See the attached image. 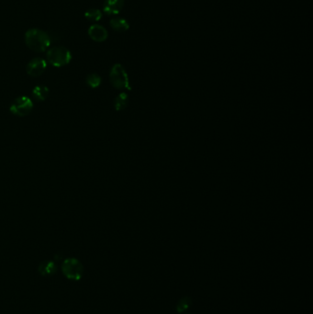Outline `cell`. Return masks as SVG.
<instances>
[{"mask_svg": "<svg viewBox=\"0 0 313 314\" xmlns=\"http://www.w3.org/2000/svg\"><path fill=\"white\" fill-rule=\"evenodd\" d=\"M110 81L114 87L118 89L130 88L128 75L122 64L116 63L110 71Z\"/></svg>", "mask_w": 313, "mask_h": 314, "instance_id": "cell-5", "label": "cell"}, {"mask_svg": "<svg viewBox=\"0 0 313 314\" xmlns=\"http://www.w3.org/2000/svg\"><path fill=\"white\" fill-rule=\"evenodd\" d=\"M124 0H104L103 11L107 15H117L124 7Z\"/></svg>", "mask_w": 313, "mask_h": 314, "instance_id": "cell-8", "label": "cell"}, {"mask_svg": "<svg viewBox=\"0 0 313 314\" xmlns=\"http://www.w3.org/2000/svg\"><path fill=\"white\" fill-rule=\"evenodd\" d=\"M86 82H87L88 87L96 88V87H99V85L101 84V78L97 74L93 73V74H90L87 76Z\"/></svg>", "mask_w": 313, "mask_h": 314, "instance_id": "cell-14", "label": "cell"}, {"mask_svg": "<svg viewBox=\"0 0 313 314\" xmlns=\"http://www.w3.org/2000/svg\"><path fill=\"white\" fill-rule=\"evenodd\" d=\"M110 25L115 31L118 32H125L130 29V24L128 23V21L122 17H114L110 20Z\"/></svg>", "mask_w": 313, "mask_h": 314, "instance_id": "cell-10", "label": "cell"}, {"mask_svg": "<svg viewBox=\"0 0 313 314\" xmlns=\"http://www.w3.org/2000/svg\"><path fill=\"white\" fill-rule=\"evenodd\" d=\"M47 67V62L44 58L35 57L28 63L26 66L27 74L31 77L37 78L42 76Z\"/></svg>", "mask_w": 313, "mask_h": 314, "instance_id": "cell-6", "label": "cell"}, {"mask_svg": "<svg viewBox=\"0 0 313 314\" xmlns=\"http://www.w3.org/2000/svg\"><path fill=\"white\" fill-rule=\"evenodd\" d=\"M62 272L66 279L78 281L84 274V267L78 259L70 257L66 258L62 264Z\"/></svg>", "mask_w": 313, "mask_h": 314, "instance_id": "cell-3", "label": "cell"}, {"mask_svg": "<svg viewBox=\"0 0 313 314\" xmlns=\"http://www.w3.org/2000/svg\"><path fill=\"white\" fill-rule=\"evenodd\" d=\"M33 109L32 100L26 96H18L9 107V111L18 117H24L31 112Z\"/></svg>", "mask_w": 313, "mask_h": 314, "instance_id": "cell-4", "label": "cell"}, {"mask_svg": "<svg viewBox=\"0 0 313 314\" xmlns=\"http://www.w3.org/2000/svg\"><path fill=\"white\" fill-rule=\"evenodd\" d=\"M72 60V52L63 46H54L50 48L46 53V62L54 67L67 65Z\"/></svg>", "mask_w": 313, "mask_h": 314, "instance_id": "cell-2", "label": "cell"}, {"mask_svg": "<svg viewBox=\"0 0 313 314\" xmlns=\"http://www.w3.org/2000/svg\"><path fill=\"white\" fill-rule=\"evenodd\" d=\"M127 104V96L125 94H121L117 97L115 102V108L117 110H121Z\"/></svg>", "mask_w": 313, "mask_h": 314, "instance_id": "cell-15", "label": "cell"}, {"mask_svg": "<svg viewBox=\"0 0 313 314\" xmlns=\"http://www.w3.org/2000/svg\"><path fill=\"white\" fill-rule=\"evenodd\" d=\"M38 272L43 277H52L57 272V265L52 260H45L39 265Z\"/></svg>", "mask_w": 313, "mask_h": 314, "instance_id": "cell-9", "label": "cell"}, {"mask_svg": "<svg viewBox=\"0 0 313 314\" xmlns=\"http://www.w3.org/2000/svg\"><path fill=\"white\" fill-rule=\"evenodd\" d=\"M32 96L38 101H44L50 95L49 88L45 86H37L32 89Z\"/></svg>", "mask_w": 313, "mask_h": 314, "instance_id": "cell-11", "label": "cell"}, {"mask_svg": "<svg viewBox=\"0 0 313 314\" xmlns=\"http://www.w3.org/2000/svg\"><path fill=\"white\" fill-rule=\"evenodd\" d=\"M102 12L97 9H90L85 12V17L89 21H98L102 18Z\"/></svg>", "mask_w": 313, "mask_h": 314, "instance_id": "cell-12", "label": "cell"}, {"mask_svg": "<svg viewBox=\"0 0 313 314\" xmlns=\"http://www.w3.org/2000/svg\"><path fill=\"white\" fill-rule=\"evenodd\" d=\"M89 37L96 43H102L108 39L109 32L105 27L99 24H93L88 29Z\"/></svg>", "mask_w": 313, "mask_h": 314, "instance_id": "cell-7", "label": "cell"}, {"mask_svg": "<svg viewBox=\"0 0 313 314\" xmlns=\"http://www.w3.org/2000/svg\"><path fill=\"white\" fill-rule=\"evenodd\" d=\"M24 40L27 47L36 52L47 51L52 44V38L50 34L43 30L36 28L27 31Z\"/></svg>", "mask_w": 313, "mask_h": 314, "instance_id": "cell-1", "label": "cell"}, {"mask_svg": "<svg viewBox=\"0 0 313 314\" xmlns=\"http://www.w3.org/2000/svg\"><path fill=\"white\" fill-rule=\"evenodd\" d=\"M191 298L190 297H184L178 301V303L176 305V311L179 314L184 313L185 311H187L191 306Z\"/></svg>", "mask_w": 313, "mask_h": 314, "instance_id": "cell-13", "label": "cell"}]
</instances>
